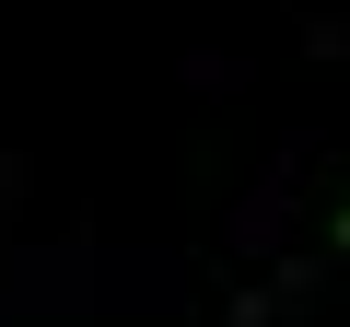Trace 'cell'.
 Returning a JSON list of instances; mask_svg holds the SVG:
<instances>
[{"instance_id":"cell-1","label":"cell","mask_w":350,"mask_h":327,"mask_svg":"<svg viewBox=\"0 0 350 327\" xmlns=\"http://www.w3.org/2000/svg\"><path fill=\"white\" fill-rule=\"evenodd\" d=\"M338 246H350V211H338Z\"/></svg>"}]
</instances>
